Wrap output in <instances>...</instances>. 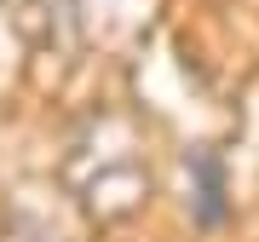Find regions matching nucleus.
<instances>
[{"label": "nucleus", "mask_w": 259, "mask_h": 242, "mask_svg": "<svg viewBox=\"0 0 259 242\" xmlns=\"http://www.w3.org/2000/svg\"><path fill=\"white\" fill-rule=\"evenodd\" d=\"M58 179L64 196L81 208L87 225H127L144 214V202L156 196V168H150V139L139 115L115 110H87L69 127L64 156H58Z\"/></svg>", "instance_id": "obj_1"}, {"label": "nucleus", "mask_w": 259, "mask_h": 242, "mask_svg": "<svg viewBox=\"0 0 259 242\" xmlns=\"http://www.w3.org/2000/svg\"><path fill=\"white\" fill-rule=\"evenodd\" d=\"M6 18L23 35V47L47 52L69 35V0H6Z\"/></svg>", "instance_id": "obj_4"}, {"label": "nucleus", "mask_w": 259, "mask_h": 242, "mask_svg": "<svg viewBox=\"0 0 259 242\" xmlns=\"http://www.w3.org/2000/svg\"><path fill=\"white\" fill-rule=\"evenodd\" d=\"M185 202H190V219L202 225V231H213V225H225V214H231V179H225V162L219 150L196 144L185 150Z\"/></svg>", "instance_id": "obj_3"}, {"label": "nucleus", "mask_w": 259, "mask_h": 242, "mask_svg": "<svg viewBox=\"0 0 259 242\" xmlns=\"http://www.w3.org/2000/svg\"><path fill=\"white\" fill-rule=\"evenodd\" d=\"M161 23V0H69V29L98 58H139Z\"/></svg>", "instance_id": "obj_2"}]
</instances>
